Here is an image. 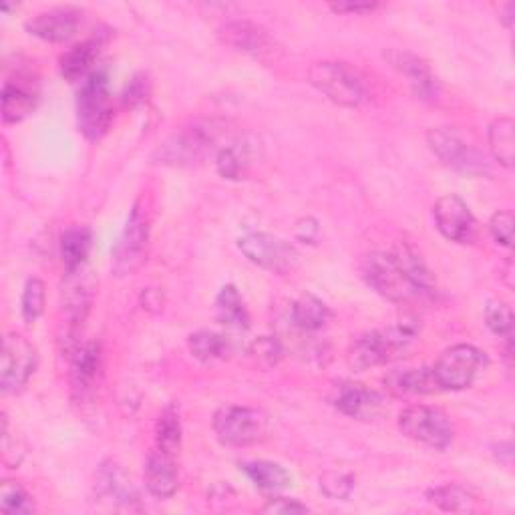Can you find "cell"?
Returning <instances> with one entry per match:
<instances>
[{"label": "cell", "instance_id": "8d00e7d4", "mask_svg": "<svg viewBox=\"0 0 515 515\" xmlns=\"http://www.w3.org/2000/svg\"><path fill=\"white\" fill-rule=\"evenodd\" d=\"M282 345L280 342L276 340V338H272V336H262V338H258L254 345H252V349H250V355L256 359V361H260L262 365H266V367H274V365H278V361L282 359Z\"/></svg>", "mask_w": 515, "mask_h": 515}, {"label": "cell", "instance_id": "8fae6325", "mask_svg": "<svg viewBox=\"0 0 515 515\" xmlns=\"http://www.w3.org/2000/svg\"><path fill=\"white\" fill-rule=\"evenodd\" d=\"M238 246L252 264L264 270H270L274 274H288L300 262L298 250L290 242L272 234H262V232L248 234L240 238Z\"/></svg>", "mask_w": 515, "mask_h": 515}, {"label": "cell", "instance_id": "b9f144b4", "mask_svg": "<svg viewBox=\"0 0 515 515\" xmlns=\"http://www.w3.org/2000/svg\"><path fill=\"white\" fill-rule=\"evenodd\" d=\"M513 11H515L513 3H507V5L503 7V17H501V21H503V25H505L507 29L513 27Z\"/></svg>", "mask_w": 515, "mask_h": 515}, {"label": "cell", "instance_id": "9a60e30c", "mask_svg": "<svg viewBox=\"0 0 515 515\" xmlns=\"http://www.w3.org/2000/svg\"><path fill=\"white\" fill-rule=\"evenodd\" d=\"M427 143L431 151L449 167L465 171V174H475V171L483 169L481 157L451 129H429Z\"/></svg>", "mask_w": 515, "mask_h": 515}, {"label": "cell", "instance_id": "ba28073f", "mask_svg": "<svg viewBox=\"0 0 515 515\" xmlns=\"http://www.w3.org/2000/svg\"><path fill=\"white\" fill-rule=\"evenodd\" d=\"M39 365L37 349L17 332H11L3 340V355H0V387L3 393H19L35 375Z\"/></svg>", "mask_w": 515, "mask_h": 515}, {"label": "cell", "instance_id": "7c38bea8", "mask_svg": "<svg viewBox=\"0 0 515 515\" xmlns=\"http://www.w3.org/2000/svg\"><path fill=\"white\" fill-rule=\"evenodd\" d=\"M220 39L238 53H244L264 63L276 61L282 55V47L272 39V35L264 27L250 21H232L224 25L220 31Z\"/></svg>", "mask_w": 515, "mask_h": 515}, {"label": "cell", "instance_id": "60d3db41", "mask_svg": "<svg viewBox=\"0 0 515 515\" xmlns=\"http://www.w3.org/2000/svg\"><path fill=\"white\" fill-rule=\"evenodd\" d=\"M330 9L334 13H355V15H363V13H371L375 9H379L377 3H336L330 5Z\"/></svg>", "mask_w": 515, "mask_h": 515}, {"label": "cell", "instance_id": "7a4b0ae2", "mask_svg": "<svg viewBox=\"0 0 515 515\" xmlns=\"http://www.w3.org/2000/svg\"><path fill=\"white\" fill-rule=\"evenodd\" d=\"M419 336L417 320H401L387 328L371 330L353 340L347 353V363L355 373L387 365L405 353Z\"/></svg>", "mask_w": 515, "mask_h": 515}, {"label": "cell", "instance_id": "d6986e66", "mask_svg": "<svg viewBox=\"0 0 515 515\" xmlns=\"http://www.w3.org/2000/svg\"><path fill=\"white\" fill-rule=\"evenodd\" d=\"M143 477H145V487L149 489V493L159 499L171 497L180 487V475L176 469L174 455H167L159 449H155L147 457Z\"/></svg>", "mask_w": 515, "mask_h": 515}, {"label": "cell", "instance_id": "ac0fdd59", "mask_svg": "<svg viewBox=\"0 0 515 515\" xmlns=\"http://www.w3.org/2000/svg\"><path fill=\"white\" fill-rule=\"evenodd\" d=\"M103 357L99 342H85L71 353V383L79 397H87L95 391L101 377Z\"/></svg>", "mask_w": 515, "mask_h": 515}, {"label": "cell", "instance_id": "74e56055", "mask_svg": "<svg viewBox=\"0 0 515 515\" xmlns=\"http://www.w3.org/2000/svg\"><path fill=\"white\" fill-rule=\"evenodd\" d=\"M513 214L511 212H495L489 222V232L497 244L503 248H511L513 242Z\"/></svg>", "mask_w": 515, "mask_h": 515}, {"label": "cell", "instance_id": "603a6c76", "mask_svg": "<svg viewBox=\"0 0 515 515\" xmlns=\"http://www.w3.org/2000/svg\"><path fill=\"white\" fill-rule=\"evenodd\" d=\"M290 316L294 326L300 328L302 332H318L330 322L332 312L320 298L312 294H304L298 300H294L290 308Z\"/></svg>", "mask_w": 515, "mask_h": 515}, {"label": "cell", "instance_id": "2e32d148", "mask_svg": "<svg viewBox=\"0 0 515 515\" xmlns=\"http://www.w3.org/2000/svg\"><path fill=\"white\" fill-rule=\"evenodd\" d=\"M81 25V13L71 7L51 9L47 13H39L37 17L25 23L29 35L47 41V43H65L69 41Z\"/></svg>", "mask_w": 515, "mask_h": 515}, {"label": "cell", "instance_id": "e575fe53", "mask_svg": "<svg viewBox=\"0 0 515 515\" xmlns=\"http://www.w3.org/2000/svg\"><path fill=\"white\" fill-rule=\"evenodd\" d=\"M355 489V477L342 471H326L320 475V491L330 499H349Z\"/></svg>", "mask_w": 515, "mask_h": 515}, {"label": "cell", "instance_id": "d6a6232c", "mask_svg": "<svg viewBox=\"0 0 515 515\" xmlns=\"http://www.w3.org/2000/svg\"><path fill=\"white\" fill-rule=\"evenodd\" d=\"M248 163V149L238 143L222 147L216 157L218 174L226 180H242L246 176Z\"/></svg>", "mask_w": 515, "mask_h": 515}, {"label": "cell", "instance_id": "6da1fadb", "mask_svg": "<svg viewBox=\"0 0 515 515\" xmlns=\"http://www.w3.org/2000/svg\"><path fill=\"white\" fill-rule=\"evenodd\" d=\"M361 272L375 292L397 304L427 300L435 294V278L411 246L367 254Z\"/></svg>", "mask_w": 515, "mask_h": 515}, {"label": "cell", "instance_id": "f1b7e54d", "mask_svg": "<svg viewBox=\"0 0 515 515\" xmlns=\"http://www.w3.org/2000/svg\"><path fill=\"white\" fill-rule=\"evenodd\" d=\"M242 469L250 477V481L262 491L278 493L292 483L290 473L282 465L272 461H248L242 465Z\"/></svg>", "mask_w": 515, "mask_h": 515}, {"label": "cell", "instance_id": "836d02e7", "mask_svg": "<svg viewBox=\"0 0 515 515\" xmlns=\"http://www.w3.org/2000/svg\"><path fill=\"white\" fill-rule=\"evenodd\" d=\"M45 302H47V288L39 278H31L25 284L23 290V298H21V312L25 322L33 324L41 318V314L45 312Z\"/></svg>", "mask_w": 515, "mask_h": 515}, {"label": "cell", "instance_id": "8992f818", "mask_svg": "<svg viewBox=\"0 0 515 515\" xmlns=\"http://www.w3.org/2000/svg\"><path fill=\"white\" fill-rule=\"evenodd\" d=\"M214 433L228 447L256 445L268 435V415L252 407L228 405L214 415Z\"/></svg>", "mask_w": 515, "mask_h": 515}, {"label": "cell", "instance_id": "e0dca14e", "mask_svg": "<svg viewBox=\"0 0 515 515\" xmlns=\"http://www.w3.org/2000/svg\"><path fill=\"white\" fill-rule=\"evenodd\" d=\"M385 57L391 63V67L409 81L413 93L419 99H425V101L437 99L439 83H437L431 67L427 65V61H423L421 57H417L413 53H405V51H389Z\"/></svg>", "mask_w": 515, "mask_h": 515}, {"label": "cell", "instance_id": "ffe728a7", "mask_svg": "<svg viewBox=\"0 0 515 515\" xmlns=\"http://www.w3.org/2000/svg\"><path fill=\"white\" fill-rule=\"evenodd\" d=\"M39 103L37 83L19 77L17 83L7 81L3 87V119L5 123H19L27 119Z\"/></svg>", "mask_w": 515, "mask_h": 515}, {"label": "cell", "instance_id": "9c48e42d", "mask_svg": "<svg viewBox=\"0 0 515 515\" xmlns=\"http://www.w3.org/2000/svg\"><path fill=\"white\" fill-rule=\"evenodd\" d=\"M485 363V353L479 349L471 345H455L439 357L433 367V375L441 391H463L473 385Z\"/></svg>", "mask_w": 515, "mask_h": 515}, {"label": "cell", "instance_id": "277c9868", "mask_svg": "<svg viewBox=\"0 0 515 515\" xmlns=\"http://www.w3.org/2000/svg\"><path fill=\"white\" fill-rule=\"evenodd\" d=\"M113 121V101L109 91V75L99 69L93 71L81 85L77 95V125L79 131L91 139H101Z\"/></svg>", "mask_w": 515, "mask_h": 515}, {"label": "cell", "instance_id": "5bb4252c", "mask_svg": "<svg viewBox=\"0 0 515 515\" xmlns=\"http://www.w3.org/2000/svg\"><path fill=\"white\" fill-rule=\"evenodd\" d=\"M330 401L342 415L359 421H373L385 411V401L377 391L351 381L336 385Z\"/></svg>", "mask_w": 515, "mask_h": 515}, {"label": "cell", "instance_id": "4dcf8cb0", "mask_svg": "<svg viewBox=\"0 0 515 515\" xmlns=\"http://www.w3.org/2000/svg\"><path fill=\"white\" fill-rule=\"evenodd\" d=\"M427 499L441 507L443 511H453V513H471L475 511V497L461 485L457 483H447V485H437L427 491Z\"/></svg>", "mask_w": 515, "mask_h": 515}, {"label": "cell", "instance_id": "ab89813d", "mask_svg": "<svg viewBox=\"0 0 515 515\" xmlns=\"http://www.w3.org/2000/svg\"><path fill=\"white\" fill-rule=\"evenodd\" d=\"M145 95H147V83L143 81V77H135V79L129 83V87L125 89L123 101H125V105L133 107V105L141 103V101L145 99Z\"/></svg>", "mask_w": 515, "mask_h": 515}, {"label": "cell", "instance_id": "1f68e13d", "mask_svg": "<svg viewBox=\"0 0 515 515\" xmlns=\"http://www.w3.org/2000/svg\"><path fill=\"white\" fill-rule=\"evenodd\" d=\"M0 511L7 515H29L35 511L33 495L17 481H3L0 485Z\"/></svg>", "mask_w": 515, "mask_h": 515}, {"label": "cell", "instance_id": "4fadbf2b", "mask_svg": "<svg viewBox=\"0 0 515 515\" xmlns=\"http://www.w3.org/2000/svg\"><path fill=\"white\" fill-rule=\"evenodd\" d=\"M437 230L455 244H471L477 236V222L459 196H443L433 206Z\"/></svg>", "mask_w": 515, "mask_h": 515}, {"label": "cell", "instance_id": "4316f807", "mask_svg": "<svg viewBox=\"0 0 515 515\" xmlns=\"http://www.w3.org/2000/svg\"><path fill=\"white\" fill-rule=\"evenodd\" d=\"M93 232L85 226L69 228L61 238V256L67 272H75L85 266L87 256L91 252Z\"/></svg>", "mask_w": 515, "mask_h": 515}, {"label": "cell", "instance_id": "cb8c5ba5", "mask_svg": "<svg viewBox=\"0 0 515 515\" xmlns=\"http://www.w3.org/2000/svg\"><path fill=\"white\" fill-rule=\"evenodd\" d=\"M190 351L202 363L224 361L232 355L234 342L226 334L214 330H200L190 336Z\"/></svg>", "mask_w": 515, "mask_h": 515}, {"label": "cell", "instance_id": "f35d334b", "mask_svg": "<svg viewBox=\"0 0 515 515\" xmlns=\"http://www.w3.org/2000/svg\"><path fill=\"white\" fill-rule=\"evenodd\" d=\"M310 509L296 501V499H288V497H270L266 501V505L262 507V513H274V515H286V513H308Z\"/></svg>", "mask_w": 515, "mask_h": 515}, {"label": "cell", "instance_id": "d4e9b609", "mask_svg": "<svg viewBox=\"0 0 515 515\" xmlns=\"http://www.w3.org/2000/svg\"><path fill=\"white\" fill-rule=\"evenodd\" d=\"M99 49H101V41H97V39L83 41V43L75 45L73 49H69L61 57V75L71 83H75L79 79L85 81L91 75L89 73L91 65L99 57Z\"/></svg>", "mask_w": 515, "mask_h": 515}, {"label": "cell", "instance_id": "5b68a950", "mask_svg": "<svg viewBox=\"0 0 515 515\" xmlns=\"http://www.w3.org/2000/svg\"><path fill=\"white\" fill-rule=\"evenodd\" d=\"M224 133V123L216 119H198L178 131L161 149V163L169 165H190L202 161L214 151L220 135Z\"/></svg>", "mask_w": 515, "mask_h": 515}, {"label": "cell", "instance_id": "3957f363", "mask_svg": "<svg viewBox=\"0 0 515 515\" xmlns=\"http://www.w3.org/2000/svg\"><path fill=\"white\" fill-rule=\"evenodd\" d=\"M308 81L314 89L342 107H359L369 99L363 73L342 61H322L308 69Z\"/></svg>", "mask_w": 515, "mask_h": 515}, {"label": "cell", "instance_id": "7402d4cb", "mask_svg": "<svg viewBox=\"0 0 515 515\" xmlns=\"http://www.w3.org/2000/svg\"><path fill=\"white\" fill-rule=\"evenodd\" d=\"M97 491L103 499H111L115 503H131L133 499H137L131 479L115 461H107L101 465L97 473Z\"/></svg>", "mask_w": 515, "mask_h": 515}, {"label": "cell", "instance_id": "484cf974", "mask_svg": "<svg viewBox=\"0 0 515 515\" xmlns=\"http://www.w3.org/2000/svg\"><path fill=\"white\" fill-rule=\"evenodd\" d=\"M216 314L224 326L238 328V330L250 328V312L234 284H226L220 290V294L216 298Z\"/></svg>", "mask_w": 515, "mask_h": 515}, {"label": "cell", "instance_id": "f546056e", "mask_svg": "<svg viewBox=\"0 0 515 515\" xmlns=\"http://www.w3.org/2000/svg\"><path fill=\"white\" fill-rule=\"evenodd\" d=\"M155 445L167 455H176L182 447V421L176 407L161 411L155 423Z\"/></svg>", "mask_w": 515, "mask_h": 515}, {"label": "cell", "instance_id": "d590c367", "mask_svg": "<svg viewBox=\"0 0 515 515\" xmlns=\"http://www.w3.org/2000/svg\"><path fill=\"white\" fill-rule=\"evenodd\" d=\"M485 324L497 336H511V328H513L511 308L501 300H491L485 306Z\"/></svg>", "mask_w": 515, "mask_h": 515}, {"label": "cell", "instance_id": "83f0119b", "mask_svg": "<svg viewBox=\"0 0 515 515\" xmlns=\"http://www.w3.org/2000/svg\"><path fill=\"white\" fill-rule=\"evenodd\" d=\"M489 149L495 161L503 167H513L515 161V123L511 117H499L489 125Z\"/></svg>", "mask_w": 515, "mask_h": 515}, {"label": "cell", "instance_id": "52a82bcc", "mask_svg": "<svg viewBox=\"0 0 515 515\" xmlns=\"http://www.w3.org/2000/svg\"><path fill=\"white\" fill-rule=\"evenodd\" d=\"M399 429L405 437L437 451H445L453 443V425L437 407L413 405L405 409L399 415Z\"/></svg>", "mask_w": 515, "mask_h": 515}, {"label": "cell", "instance_id": "44dd1931", "mask_svg": "<svg viewBox=\"0 0 515 515\" xmlns=\"http://www.w3.org/2000/svg\"><path fill=\"white\" fill-rule=\"evenodd\" d=\"M385 385L397 397H423L441 391L435 381L433 369L427 367L393 371L387 375Z\"/></svg>", "mask_w": 515, "mask_h": 515}, {"label": "cell", "instance_id": "30bf717a", "mask_svg": "<svg viewBox=\"0 0 515 515\" xmlns=\"http://www.w3.org/2000/svg\"><path fill=\"white\" fill-rule=\"evenodd\" d=\"M147 240H149V218L141 202H137L131 210V216L125 224L123 234L119 236L113 248V270L117 276H127L141 268L147 256Z\"/></svg>", "mask_w": 515, "mask_h": 515}]
</instances>
